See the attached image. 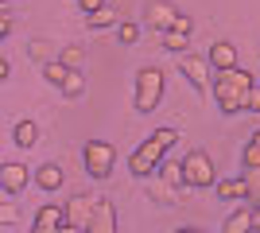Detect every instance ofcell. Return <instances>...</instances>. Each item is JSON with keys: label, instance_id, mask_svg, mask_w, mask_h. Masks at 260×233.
I'll use <instances>...</instances> for the list:
<instances>
[{"label": "cell", "instance_id": "4316f807", "mask_svg": "<svg viewBox=\"0 0 260 233\" xmlns=\"http://www.w3.org/2000/svg\"><path fill=\"white\" fill-rule=\"evenodd\" d=\"M0 222H4V225L20 222V210H16V202H12V198H4V206H0Z\"/></svg>", "mask_w": 260, "mask_h": 233}, {"label": "cell", "instance_id": "44dd1931", "mask_svg": "<svg viewBox=\"0 0 260 233\" xmlns=\"http://www.w3.org/2000/svg\"><path fill=\"white\" fill-rule=\"evenodd\" d=\"M43 78L51 82V86H66V78H70V66H62L58 58H51V62L43 66Z\"/></svg>", "mask_w": 260, "mask_h": 233}, {"label": "cell", "instance_id": "4dcf8cb0", "mask_svg": "<svg viewBox=\"0 0 260 233\" xmlns=\"http://www.w3.org/2000/svg\"><path fill=\"white\" fill-rule=\"evenodd\" d=\"M0 35H4V39L12 35V12L8 8H4V16H0Z\"/></svg>", "mask_w": 260, "mask_h": 233}, {"label": "cell", "instance_id": "52a82bcc", "mask_svg": "<svg viewBox=\"0 0 260 233\" xmlns=\"http://www.w3.org/2000/svg\"><path fill=\"white\" fill-rule=\"evenodd\" d=\"M101 198L98 194H74V198H66V225H78V229H86L89 222H93V214H98Z\"/></svg>", "mask_w": 260, "mask_h": 233}, {"label": "cell", "instance_id": "8992f818", "mask_svg": "<svg viewBox=\"0 0 260 233\" xmlns=\"http://www.w3.org/2000/svg\"><path fill=\"white\" fill-rule=\"evenodd\" d=\"M179 70H183V78L198 89V93H206V89L214 86V66H210V58H202V55H183Z\"/></svg>", "mask_w": 260, "mask_h": 233}, {"label": "cell", "instance_id": "1f68e13d", "mask_svg": "<svg viewBox=\"0 0 260 233\" xmlns=\"http://www.w3.org/2000/svg\"><path fill=\"white\" fill-rule=\"evenodd\" d=\"M252 233H260V206H252Z\"/></svg>", "mask_w": 260, "mask_h": 233}, {"label": "cell", "instance_id": "cb8c5ba5", "mask_svg": "<svg viewBox=\"0 0 260 233\" xmlns=\"http://www.w3.org/2000/svg\"><path fill=\"white\" fill-rule=\"evenodd\" d=\"M117 39L124 47L128 43H136V39H140V23H132V20H120V27H117Z\"/></svg>", "mask_w": 260, "mask_h": 233}, {"label": "cell", "instance_id": "83f0119b", "mask_svg": "<svg viewBox=\"0 0 260 233\" xmlns=\"http://www.w3.org/2000/svg\"><path fill=\"white\" fill-rule=\"evenodd\" d=\"M171 31H183V35H190V31H194V20H190L186 12H179V20H175V27H171Z\"/></svg>", "mask_w": 260, "mask_h": 233}, {"label": "cell", "instance_id": "d4e9b609", "mask_svg": "<svg viewBox=\"0 0 260 233\" xmlns=\"http://www.w3.org/2000/svg\"><path fill=\"white\" fill-rule=\"evenodd\" d=\"M241 159H245V171H256V167H260V144H256V140H249V144H245Z\"/></svg>", "mask_w": 260, "mask_h": 233}, {"label": "cell", "instance_id": "4fadbf2b", "mask_svg": "<svg viewBox=\"0 0 260 233\" xmlns=\"http://www.w3.org/2000/svg\"><path fill=\"white\" fill-rule=\"evenodd\" d=\"M183 198H186V190H179V187H171L167 179L152 175V202H159V206H179Z\"/></svg>", "mask_w": 260, "mask_h": 233}, {"label": "cell", "instance_id": "2e32d148", "mask_svg": "<svg viewBox=\"0 0 260 233\" xmlns=\"http://www.w3.org/2000/svg\"><path fill=\"white\" fill-rule=\"evenodd\" d=\"M217 198H225V202L249 198V183H245V175H241V179H221V183H217Z\"/></svg>", "mask_w": 260, "mask_h": 233}, {"label": "cell", "instance_id": "603a6c76", "mask_svg": "<svg viewBox=\"0 0 260 233\" xmlns=\"http://www.w3.org/2000/svg\"><path fill=\"white\" fill-rule=\"evenodd\" d=\"M82 58H86V51H82L78 43H70V47H62L58 62H62V66H70V70H78V66H82Z\"/></svg>", "mask_w": 260, "mask_h": 233}, {"label": "cell", "instance_id": "ba28073f", "mask_svg": "<svg viewBox=\"0 0 260 233\" xmlns=\"http://www.w3.org/2000/svg\"><path fill=\"white\" fill-rule=\"evenodd\" d=\"M27 183H31L27 163H0V187H4V198H16Z\"/></svg>", "mask_w": 260, "mask_h": 233}, {"label": "cell", "instance_id": "484cf974", "mask_svg": "<svg viewBox=\"0 0 260 233\" xmlns=\"http://www.w3.org/2000/svg\"><path fill=\"white\" fill-rule=\"evenodd\" d=\"M245 183H249V206H260V167L245 171Z\"/></svg>", "mask_w": 260, "mask_h": 233}, {"label": "cell", "instance_id": "ffe728a7", "mask_svg": "<svg viewBox=\"0 0 260 233\" xmlns=\"http://www.w3.org/2000/svg\"><path fill=\"white\" fill-rule=\"evenodd\" d=\"M163 47H167V51H171V55H190V51H186V47H190V35H183V31H167L163 35Z\"/></svg>", "mask_w": 260, "mask_h": 233}, {"label": "cell", "instance_id": "ac0fdd59", "mask_svg": "<svg viewBox=\"0 0 260 233\" xmlns=\"http://www.w3.org/2000/svg\"><path fill=\"white\" fill-rule=\"evenodd\" d=\"M159 179H167L171 187H179V190H186V175H183V159H163V167L155 171Z\"/></svg>", "mask_w": 260, "mask_h": 233}, {"label": "cell", "instance_id": "277c9868", "mask_svg": "<svg viewBox=\"0 0 260 233\" xmlns=\"http://www.w3.org/2000/svg\"><path fill=\"white\" fill-rule=\"evenodd\" d=\"M163 70L159 66H140L136 70V113H152L163 97Z\"/></svg>", "mask_w": 260, "mask_h": 233}, {"label": "cell", "instance_id": "5b68a950", "mask_svg": "<svg viewBox=\"0 0 260 233\" xmlns=\"http://www.w3.org/2000/svg\"><path fill=\"white\" fill-rule=\"evenodd\" d=\"M82 159H86L89 179H109L113 175V163H117V148L109 144V140H89L82 148Z\"/></svg>", "mask_w": 260, "mask_h": 233}, {"label": "cell", "instance_id": "9a60e30c", "mask_svg": "<svg viewBox=\"0 0 260 233\" xmlns=\"http://www.w3.org/2000/svg\"><path fill=\"white\" fill-rule=\"evenodd\" d=\"M35 183H39V190H58V187H62V167H58V163H39Z\"/></svg>", "mask_w": 260, "mask_h": 233}, {"label": "cell", "instance_id": "7a4b0ae2", "mask_svg": "<svg viewBox=\"0 0 260 233\" xmlns=\"http://www.w3.org/2000/svg\"><path fill=\"white\" fill-rule=\"evenodd\" d=\"M175 144H179V132H175V128H167V124H163V128H155V132L148 136V140H144L136 152H132L128 171H132V175H140V179L155 175V171L163 167V155L171 152Z\"/></svg>", "mask_w": 260, "mask_h": 233}, {"label": "cell", "instance_id": "9c48e42d", "mask_svg": "<svg viewBox=\"0 0 260 233\" xmlns=\"http://www.w3.org/2000/svg\"><path fill=\"white\" fill-rule=\"evenodd\" d=\"M175 20H179V8H175V4H167V0H152V4H148V12H144V23H148V27H155V31H171L175 27Z\"/></svg>", "mask_w": 260, "mask_h": 233}, {"label": "cell", "instance_id": "f546056e", "mask_svg": "<svg viewBox=\"0 0 260 233\" xmlns=\"http://www.w3.org/2000/svg\"><path fill=\"white\" fill-rule=\"evenodd\" d=\"M78 8L86 12V16H93V12H101V8H105V0H78Z\"/></svg>", "mask_w": 260, "mask_h": 233}, {"label": "cell", "instance_id": "7402d4cb", "mask_svg": "<svg viewBox=\"0 0 260 233\" xmlns=\"http://www.w3.org/2000/svg\"><path fill=\"white\" fill-rule=\"evenodd\" d=\"M86 93V78H82V70H70V78H66V86H62V97H82Z\"/></svg>", "mask_w": 260, "mask_h": 233}, {"label": "cell", "instance_id": "836d02e7", "mask_svg": "<svg viewBox=\"0 0 260 233\" xmlns=\"http://www.w3.org/2000/svg\"><path fill=\"white\" fill-rule=\"evenodd\" d=\"M175 233H198V229H194V225H179Z\"/></svg>", "mask_w": 260, "mask_h": 233}, {"label": "cell", "instance_id": "30bf717a", "mask_svg": "<svg viewBox=\"0 0 260 233\" xmlns=\"http://www.w3.org/2000/svg\"><path fill=\"white\" fill-rule=\"evenodd\" d=\"M66 225V210L62 206H54V202H47V206H39L35 210V225L31 229H43V233H58Z\"/></svg>", "mask_w": 260, "mask_h": 233}, {"label": "cell", "instance_id": "6da1fadb", "mask_svg": "<svg viewBox=\"0 0 260 233\" xmlns=\"http://www.w3.org/2000/svg\"><path fill=\"white\" fill-rule=\"evenodd\" d=\"M256 86V78L249 70H214V101H217V113H225V117H237L245 113V97L252 93Z\"/></svg>", "mask_w": 260, "mask_h": 233}, {"label": "cell", "instance_id": "f1b7e54d", "mask_svg": "<svg viewBox=\"0 0 260 233\" xmlns=\"http://www.w3.org/2000/svg\"><path fill=\"white\" fill-rule=\"evenodd\" d=\"M245 113H260V82L252 86V93L245 97Z\"/></svg>", "mask_w": 260, "mask_h": 233}, {"label": "cell", "instance_id": "8d00e7d4", "mask_svg": "<svg viewBox=\"0 0 260 233\" xmlns=\"http://www.w3.org/2000/svg\"><path fill=\"white\" fill-rule=\"evenodd\" d=\"M198 233H202V229H198Z\"/></svg>", "mask_w": 260, "mask_h": 233}, {"label": "cell", "instance_id": "7c38bea8", "mask_svg": "<svg viewBox=\"0 0 260 233\" xmlns=\"http://www.w3.org/2000/svg\"><path fill=\"white\" fill-rule=\"evenodd\" d=\"M86 233H117V206L109 198H101V206L93 214V222L86 225Z\"/></svg>", "mask_w": 260, "mask_h": 233}, {"label": "cell", "instance_id": "e0dca14e", "mask_svg": "<svg viewBox=\"0 0 260 233\" xmlns=\"http://www.w3.org/2000/svg\"><path fill=\"white\" fill-rule=\"evenodd\" d=\"M86 23H89V31H105V27H120V12L117 8H101V12H93V16H86Z\"/></svg>", "mask_w": 260, "mask_h": 233}, {"label": "cell", "instance_id": "e575fe53", "mask_svg": "<svg viewBox=\"0 0 260 233\" xmlns=\"http://www.w3.org/2000/svg\"><path fill=\"white\" fill-rule=\"evenodd\" d=\"M249 140H256V144H260V128H256V132H252V136H249Z\"/></svg>", "mask_w": 260, "mask_h": 233}, {"label": "cell", "instance_id": "3957f363", "mask_svg": "<svg viewBox=\"0 0 260 233\" xmlns=\"http://www.w3.org/2000/svg\"><path fill=\"white\" fill-rule=\"evenodd\" d=\"M183 175H186V187H190V190H210V187L221 183V179H217L214 159H210L206 152H198V148L183 155Z\"/></svg>", "mask_w": 260, "mask_h": 233}, {"label": "cell", "instance_id": "8fae6325", "mask_svg": "<svg viewBox=\"0 0 260 233\" xmlns=\"http://www.w3.org/2000/svg\"><path fill=\"white\" fill-rule=\"evenodd\" d=\"M210 66L214 70H237V47L229 43V39H217L214 47H210Z\"/></svg>", "mask_w": 260, "mask_h": 233}, {"label": "cell", "instance_id": "d6986e66", "mask_svg": "<svg viewBox=\"0 0 260 233\" xmlns=\"http://www.w3.org/2000/svg\"><path fill=\"white\" fill-rule=\"evenodd\" d=\"M16 144L20 148H35L39 144V124L35 121H20L16 124Z\"/></svg>", "mask_w": 260, "mask_h": 233}, {"label": "cell", "instance_id": "d6a6232c", "mask_svg": "<svg viewBox=\"0 0 260 233\" xmlns=\"http://www.w3.org/2000/svg\"><path fill=\"white\" fill-rule=\"evenodd\" d=\"M58 233H86V229H78V225H62Z\"/></svg>", "mask_w": 260, "mask_h": 233}, {"label": "cell", "instance_id": "5bb4252c", "mask_svg": "<svg viewBox=\"0 0 260 233\" xmlns=\"http://www.w3.org/2000/svg\"><path fill=\"white\" fill-rule=\"evenodd\" d=\"M221 233H252V206L233 210V214L225 218V225H221Z\"/></svg>", "mask_w": 260, "mask_h": 233}, {"label": "cell", "instance_id": "d590c367", "mask_svg": "<svg viewBox=\"0 0 260 233\" xmlns=\"http://www.w3.org/2000/svg\"><path fill=\"white\" fill-rule=\"evenodd\" d=\"M31 233H43V229H31Z\"/></svg>", "mask_w": 260, "mask_h": 233}]
</instances>
